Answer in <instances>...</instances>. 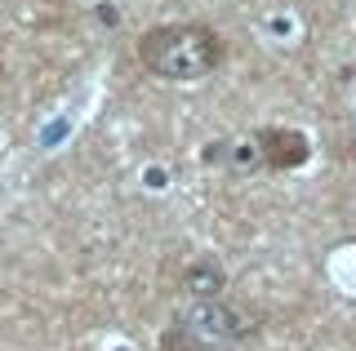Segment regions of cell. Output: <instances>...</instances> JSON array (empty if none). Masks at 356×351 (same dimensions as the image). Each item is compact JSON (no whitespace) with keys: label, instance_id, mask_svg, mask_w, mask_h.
<instances>
[{"label":"cell","instance_id":"obj_1","mask_svg":"<svg viewBox=\"0 0 356 351\" xmlns=\"http://www.w3.org/2000/svg\"><path fill=\"white\" fill-rule=\"evenodd\" d=\"M227 58V45L209 23H161L138 36L143 71L161 80H200Z\"/></svg>","mask_w":356,"mask_h":351}]
</instances>
